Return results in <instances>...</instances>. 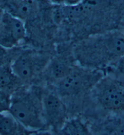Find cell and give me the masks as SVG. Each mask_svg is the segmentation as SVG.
Returning a JSON list of instances; mask_svg holds the SVG:
<instances>
[{"label": "cell", "mask_w": 124, "mask_h": 135, "mask_svg": "<svg viewBox=\"0 0 124 135\" xmlns=\"http://www.w3.org/2000/svg\"><path fill=\"white\" fill-rule=\"evenodd\" d=\"M60 135H91L89 128L80 118L67 120L60 129Z\"/></svg>", "instance_id": "cell-11"}, {"label": "cell", "mask_w": 124, "mask_h": 135, "mask_svg": "<svg viewBox=\"0 0 124 135\" xmlns=\"http://www.w3.org/2000/svg\"><path fill=\"white\" fill-rule=\"evenodd\" d=\"M11 63L0 68V88L11 93L12 90H18L22 82L16 76L12 69Z\"/></svg>", "instance_id": "cell-10"}, {"label": "cell", "mask_w": 124, "mask_h": 135, "mask_svg": "<svg viewBox=\"0 0 124 135\" xmlns=\"http://www.w3.org/2000/svg\"><path fill=\"white\" fill-rule=\"evenodd\" d=\"M32 135H54L52 134L51 133L49 132H46V131H40V132H36Z\"/></svg>", "instance_id": "cell-18"}, {"label": "cell", "mask_w": 124, "mask_h": 135, "mask_svg": "<svg viewBox=\"0 0 124 135\" xmlns=\"http://www.w3.org/2000/svg\"><path fill=\"white\" fill-rule=\"evenodd\" d=\"M11 99V93L0 88V113L9 112Z\"/></svg>", "instance_id": "cell-13"}, {"label": "cell", "mask_w": 124, "mask_h": 135, "mask_svg": "<svg viewBox=\"0 0 124 135\" xmlns=\"http://www.w3.org/2000/svg\"><path fill=\"white\" fill-rule=\"evenodd\" d=\"M80 66L97 69L124 58V33L110 32L84 40L74 50Z\"/></svg>", "instance_id": "cell-1"}, {"label": "cell", "mask_w": 124, "mask_h": 135, "mask_svg": "<svg viewBox=\"0 0 124 135\" xmlns=\"http://www.w3.org/2000/svg\"><path fill=\"white\" fill-rule=\"evenodd\" d=\"M74 66L68 59L56 57L49 61L43 72L49 80L56 83L68 74Z\"/></svg>", "instance_id": "cell-8"}, {"label": "cell", "mask_w": 124, "mask_h": 135, "mask_svg": "<svg viewBox=\"0 0 124 135\" xmlns=\"http://www.w3.org/2000/svg\"><path fill=\"white\" fill-rule=\"evenodd\" d=\"M4 11L3 10L0 9V27H1V20H2V16H3Z\"/></svg>", "instance_id": "cell-19"}, {"label": "cell", "mask_w": 124, "mask_h": 135, "mask_svg": "<svg viewBox=\"0 0 124 135\" xmlns=\"http://www.w3.org/2000/svg\"><path fill=\"white\" fill-rule=\"evenodd\" d=\"M7 50L4 47L0 46V68L7 63H11L8 61Z\"/></svg>", "instance_id": "cell-14"}, {"label": "cell", "mask_w": 124, "mask_h": 135, "mask_svg": "<svg viewBox=\"0 0 124 135\" xmlns=\"http://www.w3.org/2000/svg\"><path fill=\"white\" fill-rule=\"evenodd\" d=\"M20 127L9 112L0 113V135H19Z\"/></svg>", "instance_id": "cell-12"}, {"label": "cell", "mask_w": 124, "mask_h": 135, "mask_svg": "<svg viewBox=\"0 0 124 135\" xmlns=\"http://www.w3.org/2000/svg\"><path fill=\"white\" fill-rule=\"evenodd\" d=\"M42 96L36 90H17L12 95L9 113L24 128L43 130L46 124L43 116Z\"/></svg>", "instance_id": "cell-2"}, {"label": "cell", "mask_w": 124, "mask_h": 135, "mask_svg": "<svg viewBox=\"0 0 124 135\" xmlns=\"http://www.w3.org/2000/svg\"><path fill=\"white\" fill-rule=\"evenodd\" d=\"M84 0H65L64 6L66 7H74L81 4Z\"/></svg>", "instance_id": "cell-16"}, {"label": "cell", "mask_w": 124, "mask_h": 135, "mask_svg": "<svg viewBox=\"0 0 124 135\" xmlns=\"http://www.w3.org/2000/svg\"><path fill=\"white\" fill-rule=\"evenodd\" d=\"M48 1L52 4L59 6H64L65 0H48Z\"/></svg>", "instance_id": "cell-17"}, {"label": "cell", "mask_w": 124, "mask_h": 135, "mask_svg": "<svg viewBox=\"0 0 124 135\" xmlns=\"http://www.w3.org/2000/svg\"><path fill=\"white\" fill-rule=\"evenodd\" d=\"M110 135H124V121L121 120L117 124L111 132Z\"/></svg>", "instance_id": "cell-15"}, {"label": "cell", "mask_w": 124, "mask_h": 135, "mask_svg": "<svg viewBox=\"0 0 124 135\" xmlns=\"http://www.w3.org/2000/svg\"><path fill=\"white\" fill-rule=\"evenodd\" d=\"M122 60V70L124 73V58H123L122 59H121Z\"/></svg>", "instance_id": "cell-20"}, {"label": "cell", "mask_w": 124, "mask_h": 135, "mask_svg": "<svg viewBox=\"0 0 124 135\" xmlns=\"http://www.w3.org/2000/svg\"><path fill=\"white\" fill-rule=\"evenodd\" d=\"M7 11L11 14L25 20L32 17L38 10L37 0H5Z\"/></svg>", "instance_id": "cell-9"}, {"label": "cell", "mask_w": 124, "mask_h": 135, "mask_svg": "<svg viewBox=\"0 0 124 135\" xmlns=\"http://www.w3.org/2000/svg\"><path fill=\"white\" fill-rule=\"evenodd\" d=\"M26 35L24 20L4 11L0 27V46L6 49H12L23 40Z\"/></svg>", "instance_id": "cell-6"}, {"label": "cell", "mask_w": 124, "mask_h": 135, "mask_svg": "<svg viewBox=\"0 0 124 135\" xmlns=\"http://www.w3.org/2000/svg\"><path fill=\"white\" fill-rule=\"evenodd\" d=\"M42 110L46 126L49 125L60 129L67 120L66 107L57 93H48L43 94Z\"/></svg>", "instance_id": "cell-7"}, {"label": "cell", "mask_w": 124, "mask_h": 135, "mask_svg": "<svg viewBox=\"0 0 124 135\" xmlns=\"http://www.w3.org/2000/svg\"><path fill=\"white\" fill-rule=\"evenodd\" d=\"M94 97L103 110L124 113V82L115 77H103L93 88Z\"/></svg>", "instance_id": "cell-4"}, {"label": "cell", "mask_w": 124, "mask_h": 135, "mask_svg": "<svg viewBox=\"0 0 124 135\" xmlns=\"http://www.w3.org/2000/svg\"><path fill=\"white\" fill-rule=\"evenodd\" d=\"M102 77L98 69L74 66L68 74L55 83L57 94L61 98L79 96L93 90Z\"/></svg>", "instance_id": "cell-3"}, {"label": "cell", "mask_w": 124, "mask_h": 135, "mask_svg": "<svg viewBox=\"0 0 124 135\" xmlns=\"http://www.w3.org/2000/svg\"><path fill=\"white\" fill-rule=\"evenodd\" d=\"M48 59L35 53H23L11 61V65L14 74L21 82L32 80L44 69L49 62Z\"/></svg>", "instance_id": "cell-5"}]
</instances>
